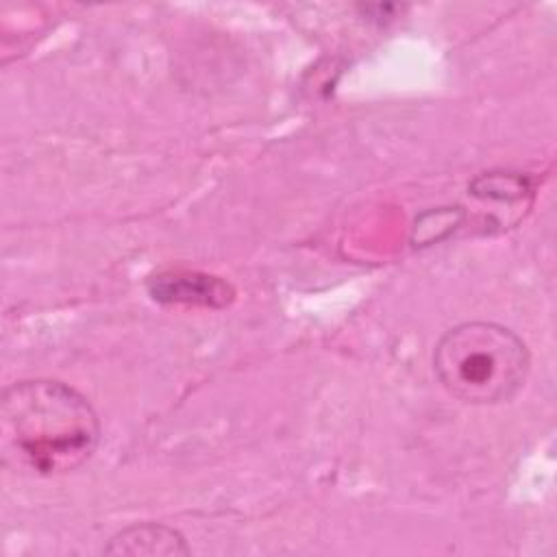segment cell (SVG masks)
<instances>
[{
    "label": "cell",
    "mask_w": 557,
    "mask_h": 557,
    "mask_svg": "<svg viewBox=\"0 0 557 557\" xmlns=\"http://www.w3.org/2000/svg\"><path fill=\"white\" fill-rule=\"evenodd\" d=\"M146 292L161 305L222 309L233 302L235 289L220 276L196 270H161L146 278Z\"/></svg>",
    "instance_id": "cell-3"
},
{
    "label": "cell",
    "mask_w": 557,
    "mask_h": 557,
    "mask_svg": "<svg viewBox=\"0 0 557 557\" xmlns=\"http://www.w3.org/2000/svg\"><path fill=\"white\" fill-rule=\"evenodd\" d=\"M104 553L131 557H176L189 555V546L181 531L159 522H141L117 531L104 546Z\"/></svg>",
    "instance_id": "cell-4"
},
{
    "label": "cell",
    "mask_w": 557,
    "mask_h": 557,
    "mask_svg": "<svg viewBox=\"0 0 557 557\" xmlns=\"http://www.w3.org/2000/svg\"><path fill=\"white\" fill-rule=\"evenodd\" d=\"M91 403L57 379H24L0 398V459L20 474L59 476L78 470L100 444Z\"/></svg>",
    "instance_id": "cell-1"
},
{
    "label": "cell",
    "mask_w": 557,
    "mask_h": 557,
    "mask_svg": "<svg viewBox=\"0 0 557 557\" xmlns=\"http://www.w3.org/2000/svg\"><path fill=\"white\" fill-rule=\"evenodd\" d=\"M529 348L498 322L472 320L450 326L433 348V372L442 387L468 405L511 400L527 381Z\"/></svg>",
    "instance_id": "cell-2"
},
{
    "label": "cell",
    "mask_w": 557,
    "mask_h": 557,
    "mask_svg": "<svg viewBox=\"0 0 557 557\" xmlns=\"http://www.w3.org/2000/svg\"><path fill=\"white\" fill-rule=\"evenodd\" d=\"M470 189L476 198L513 200L531 191V183L527 181V176L511 174V172H485L472 181Z\"/></svg>",
    "instance_id": "cell-5"
}]
</instances>
